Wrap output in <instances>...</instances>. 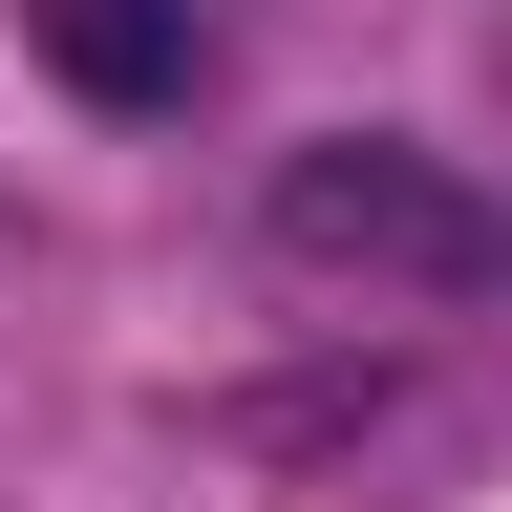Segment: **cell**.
Segmentation results:
<instances>
[{
    "mask_svg": "<svg viewBox=\"0 0 512 512\" xmlns=\"http://www.w3.org/2000/svg\"><path fill=\"white\" fill-rule=\"evenodd\" d=\"M256 235H278L299 278H363V299H512V192H470L448 150H406V128H320V150H278Z\"/></svg>",
    "mask_w": 512,
    "mask_h": 512,
    "instance_id": "cell-1",
    "label": "cell"
},
{
    "mask_svg": "<svg viewBox=\"0 0 512 512\" xmlns=\"http://www.w3.org/2000/svg\"><path fill=\"white\" fill-rule=\"evenodd\" d=\"M22 43L86 107H192V0H22Z\"/></svg>",
    "mask_w": 512,
    "mask_h": 512,
    "instance_id": "cell-2",
    "label": "cell"
}]
</instances>
